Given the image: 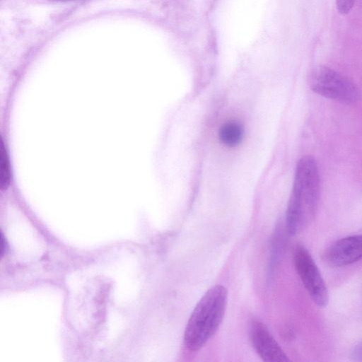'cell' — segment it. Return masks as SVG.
<instances>
[{
    "label": "cell",
    "instance_id": "cell-9",
    "mask_svg": "<svg viewBox=\"0 0 362 362\" xmlns=\"http://www.w3.org/2000/svg\"><path fill=\"white\" fill-rule=\"evenodd\" d=\"M356 0H336V6L339 13L346 15L353 8Z\"/></svg>",
    "mask_w": 362,
    "mask_h": 362
},
{
    "label": "cell",
    "instance_id": "cell-6",
    "mask_svg": "<svg viewBox=\"0 0 362 362\" xmlns=\"http://www.w3.org/2000/svg\"><path fill=\"white\" fill-rule=\"evenodd\" d=\"M250 337L253 347L266 362H286L289 358L264 324L256 320L250 329Z\"/></svg>",
    "mask_w": 362,
    "mask_h": 362
},
{
    "label": "cell",
    "instance_id": "cell-4",
    "mask_svg": "<svg viewBox=\"0 0 362 362\" xmlns=\"http://www.w3.org/2000/svg\"><path fill=\"white\" fill-rule=\"evenodd\" d=\"M296 272L313 302L319 307H325L329 301L327 286L320 271L309 251L298 245L293 253Z\"/></svg>",
    "mask_w": 362,
    "mask_h": 362
},
{
    "label": "cell",
    "instance_id": "cell-3",
    "mask_svg": "<svg viewBox=\"0 0 362 362\" xmlns=\"http://www.w3.org/2000/svg\"><path fill=\"white\" fill-rule=\"evenodd\" d=\"M309 83L315 93L339 103L353 104L360 98V91L354 82L327 66L315 67Z\"/></svg>",
    "mask_w": 362,
    "mask_h": 362
},
{
    "label": "cell",
    "instance_id": "cell-7",
    "mask_svg": "<svg viewBox=\"0 0 362 362\" xmlns=\"http://www.w3.org/2000/svg\"><path fill=\"white\" fill-rule=\"evenodd\" d=\"M243 136V129L238 122L230 121L224 123L220 128L218 136L226 146L234 147L240 144Z\"/></svg>",
    "mask_w": 362,
    "mask_h": 362
},
{
    "label": "cell",
    "instance_id": "cell-8",
    "mask_svg": "<svg viewBox=\"0 0 362 362\" xmlns=\"http://www.w3.org/2000/svg\"><path fill=\"white\" fill-rule=\"evenodd\" d=\"M10 183V170L8 160L3 144L0 147V185L2 188H7Z\"/></svg>",
    "mask_w": 362,
    "mask_h": 362
},
{
    "label": "cell",
    "instance_id": "cell-1",
    "mask_svg": "<svg viewBox=\"0 0 362 362\" xmlns=\"http://www.w3.org/2000/svg\"><path fill=\"white\" fill-rule=\"evenodd\" d=\"M320 199V176L317 163L304 156L296 165L293 188L286 214L290 235L303 232L314 220Z\"/></svg>",
    "mask_w": 362,
    "mask_h": 362
},
{
    "label": "cell",
    "instance_id": "cell-2",
    "mask_svg": "<svg viewBox=\"0 0 362 362\" xmlns=\"http://www.w3.org/2000/svg\"><path fill=\"white\" fill-rule=\"evenodd\" d=\"M228 291L223 285L210 288L196 305L184 332V343L190 351L200 349L218 330L223 319Z\"/></svg>",
    "mask_w": 362,
    "mask_h": 362
},
{
    "label": "cell",
    "instance_id": "cell-5",
    "mask_svg": "<svg viewBox=\"0 0 362 362\" xmlns=\"http://www.w3.org/2000/svg\"><path fill=\"white\" fill-rule=\"evenodd\" d=\"M362 259V235L341 238L324 252L323 259L332 267H342Z\"/></svg>",
    "mask_w": 362,
    "mask_h": 362
}]
</instances>
